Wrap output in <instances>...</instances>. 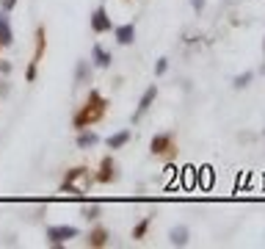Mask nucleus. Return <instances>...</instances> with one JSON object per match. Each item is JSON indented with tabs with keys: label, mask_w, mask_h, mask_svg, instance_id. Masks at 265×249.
I'll list each match as a JSON object with an SVG mask.
<instances>
[{
	"label": "nucleus",
	"mask_w": 265,
	"mask_h": 249,
	"mask_svg": "<svg viewBox=\"0 0 265 249\" xmlns=\"http://www.w3.org/2000/svg\"><path fill=\"white\" fill-rule=\"evenodd\" d=\"M105 111H108V100L97 89H91V92H88V97H86V103L80 105L78 114L72 117V127H75V130H86V127L103 122Z\"/></svg>",
	"instance_id": "f257e3e1"
},
{
	"label": "nucleus",
	"mask_w": 265,
	"mask_h": 249,
	"mask_svg": "<svg viewBox=\"0 0 265 249\" xmlns=\"http://www.w3.org/2000/svg\"><path fill=\"white\" fill-rule=\"evenodd\" d=\"M91 183H94L91 169H86V166H72V169L64 174V180H61V191L64 194H86L88 188H91Z\"/></svg>",
	"instance_id": "f03ea898"
},
{
	"label": "nucleus",
	"mask_w": 265,
	"mask_h": 249,
	"mask_svg": "<svg viewBox=\"0 0 265 249\" xmlns=\"http://www.w3.org/2000/svg\"><path fill=\"white\" fill-rule=\"evenodd\" d=\"M149 152H152L155 158H166L172 161L177 155V141L172 133H155L152 141H149Z\"/></svg>",
	"instance_id": "7ed1b4c3"
},
{
	"label": "nucleus",
	"mask_w": 265,
	"mask_h": 249,
	"mask_svg": "<svg viewBox=\"0 0 265 249\" xmlns=\"http://www.w3.org/2000/svg\"><path fill=\"white\" fill-rule=\"evenodd\" d=\"M80 230L75 224H53V227H47V241H50L53 246H64V244H69L72 238H78Z\"/></svg>",
	"instance_id": "20e7f679"
},
{
	"label": "nucleus",
	"mask_w": 265,
	"mask_h": 249,
	"mask_svg": "<svg viewBox=\"0 0 265 249\" xmlns=\"http://www.w3.org/2000/svg\"><path fill=\"white\" fill-rule=\"evenodd\" d=\"M119 174H116V161H113V155H105L103 161H100V169L97 174H94V183H100V186H108V183H113Z\"/></svg>",
	"instance_id": "39448f33"
},
{
	"label": "nucleus",
	"mask_w": 265,
	"mask_h": 249,
	"mask_svg": "<svg viewBox=\"0 0 265 249\" xmlns=\"http://www.w3.org/2000/svg\"><path fill=\"white\" fill-rule=\"evenodd\" d=\"M91 31L94 33H108V31H113V19L108 17V11H105V6H97V9L91 11Z\"/></svg>",
	"instance_id": "423d86ee"
},
{
	"label": "nucleus",
	"mask_w": 265,
	"mask_h": 249,
	"mask_svg": "<svg viewBox=\"0 0 265 249\" xmlns=\"http://www.w3.org/2000/svg\"><path fill=\"white\" fill-rule=\"evenodd\" d=\"M155 100H158V86H149V89L144 92V94H141V100H138V108H135V114H133V122H138V119L141 117H144V114L149 111V108H152V103H155Z\"/></svg>",
	"instance_id": "0eeeda50"
},
{
	"label": "nucleus",
	"mask_w": 265,
	"mask_h": 249,
	"mask_svg": "<svg viewBox=\"0 0 265 249\" xmlns=\"http://www.w3.org/2000/svg\"><path fill=\"white\" fill-rule=\"evenodd\" d=\"M108 241H111V233L105 227H94L86 235V246H91V249H103V246H108Z\"/></svg>",
	"instance_id": "6e6552de"
},
{
	"label": "nucleus",
	"mask_w": 265,
	"mask_h": 249,
	"mask_svg": "<svg viewBox=\"0 0 265 249\" xmlns=\"http://www.w3.org/2000/svg\"><path fill=\"white\" fill-rule=\"evenodd\" d=\"M86 83H91V64L86 58H78V64H75V86H86Z\"/></svg>",
	"instance_id": "1a4fd4ad"
},
{
	"label": "nucleus",
	"mask_w": 265,
	"mask_h": 249,
	"mask_svg": "<svg viewBox=\"0 0 265 249\" xmlns=\"http://www.w3.org/2000/svg\"><path fill=\"white\" fill-rule=\"evenodd\" d=\"M113 33H116V42L122 47H130L135 42V25L133 22H125V25H119V28H113Z\"/></svg>",
	"instance_id": "9d476101"
},
{
	"label": "nucleus",
	"mask_w": 265,
	"mask_h": 249,
	"mask_svg": "<svg viewBox=\"0 0 265 249\" xmlns=\"http://www.w3.org/2000/svg\"><path fill=\"white\" fill-rule=\"evenodd\" d=\"M91 58H94V64H97L100 70H108V66H111V61H113V56H111V53H108L100 42H94V47H91Z\"/></svg>",
	"instance_id": "9b49d317"
},
{
	"label": "nucleus",
	"mask_w": 265,
	"mask_h": 249,
	"mask_svg": "<svg viewBox=\"0 0 265 249\" xmlns=\"http://www.w3.org/2000/svg\"><path fill=\"white\" fill-rule=\"evenodd\" d=\"M33 42H36V47H33V61H42V56H44V50H47V31H44V25H39L36 28V36H33Z\"/></svg>",
	"instance_id": "f8f14e48"
},
{
	"label": "nucleus",
	"mask_w": 265,
	"mask_h": 249,
	"mask_svg": "<svg viewBox=\"0 0 265 249\" xmlns=\"http://www.w3.org/2000/svg\"><path fill=\"white\" fill-rule=\"evenodd\" d=\"M0 42H3V47L14 44V31H11V22H9L3 9H0Z\"/></svg>",
	"instance_id": "ddd939ff"
},
{
	"label": "nucleus",
	"mask_w": 265,
	"mask_h": 249,
	"mask_svg": "<svg viewBox=\"0 0 265 249\" xmlns=\"http://www.w3.org/2000/svg\"><path fill=\"white\" fill-rule=\"evenodd\" d=\"M188 238H191V233H188V227H185V224L172 227V230H168V244H172V246H185V244H188Z\"/></svg>",
	"instance_id": "4468645a"
},
{
	"label": "nucleus",
	"mask_w": 265,
	"mask_h": 249,
	"mask_svg": "<svg viewBox=\"0 0 265 249\" xmlns=\"http://www.w3.org/2000/svg\"><path fill=\"white\" fill-rule=\"evenodd\" d=\"M97 144H100V136L94 130H88V127L86 130H78V147L80 150H91V147H97Z\"/></svg>",
	"instance_id": "2eb2a0df"
},
{
	"label": "nucleus",
	"mask_w": 265,
	"mask_h": 249,
	"mask_svg": "<svg viewBox=\"0 0 265 249\" xmlns=\"http://www.w3.org/2000/svg\"><path fill=\"white\" fill-rule=\"evenodd\" d=\"M127 141H130V130H119L113 136H108L105 144H108V150H122V147H127Z\"/></svg>",
	"instance_id": "dca6fc26"
},
{
	"label": "nucleus",
	"mask_w": 265,
	"mask_h": 249,
	"mask_svg": "<svg viewBox=\"0 0 265 249\" xmlns=\"http://www.w3.org/2000/svg\"><path fill=\"white\" fill-rule=\"evenodd\" d=\"M149 227H152V219H149V216H144V219L138 221V224L133 227L130 238H133V241H144V238H147V233H149Z\"/></svg>",
	"instance_id": "f3484780"
},
{
	"label": "nucleus",
	"mask_w": 265,
	"mask_h": 249,
	"mask_svg": "<svg viewBox=\"0 0 265 249\" xmlns=\"http://www.w3.org/2000/svg\"><path fill=\"white\" fill-rule=\"evenodd\" d=\"M100 213H103V208L94 202V205H86L83 211H80V216H83L86 221H94V219H100Z\"/></svg>",
	"instance_id": "a211bd4d"
},
{
	"label": "nucleus",
	"mask_w": 265,
	"mask_h": 249,
	"mask_svg": "<svg viewBox=\"0 0 265 249\" xmlns=\"http://www.w3.org/2000/svg\"><path fill=\"white\" fill-rule=\"evenodd\" d=\"M251 80H254V72H240V75L232 80V86H235V89H246Z\"/></svg>",
	"instance_id": "6ab92c4d"
},
{
	"label": "nucleus",
	"mask_w": 265,
	"mask_h": 249,
	"mask_svg": "<svg viewBox=\"0 0 265 249\" xmlns=\"http://www.w3.org/2000/svg\"><path fill=\"white\" fill-rule=\"evenodd\" d=\"M36 72H39V64H36V61H31V64H28V70H25V80H28V83H33V80H36Z\"/></svg>",
	"instance_id": "aec40b11"
},
{
	"label": "nucleus",
	"mask_w": 265,
	"mask_h": 249,
	"mask_svg": "<svg viewBox=\"0 0 265 249\" xmlns=\"http://www.w3.org/2000/svg\"><path fill=\"white\" fill-rule=\"evenodd\" d=\"M166 70H168V58H158V64H155V75H166Z\"/></svg>",
	"instance_id": "412c9836"
},
{
	"label": "nucleus",
	"mask_w": 265,
	"mask_h": 249,
	"mask_svg": "<svg viewBox=\"0 0 265 249\" xmlns=\"http://www.w3.org/2000/svg\"><path fill=\"white\" fill-rule=\"evenodd\" d=\"M17 3H19V0H0V9H3L6 14H9V11H14V9H17Z\"/></svg>",
	"instance_id": "4be33fe9"
},
{
	"label": "nucleus",
	"mask_w": 265,
	"mask_h": 249,
	"mask_svg": "<svg viewBox=\"0 0 265 249\" xmlns=\"http://www.w3.org/2000/svg\"><path fill=\"white\" fill-rule=\"evenodd\" d=\"M0 75H11V64L9 61H0Z\"/></svg>",
	"instance_id": "5701e85b"
},
{
	"label": "nucleus",
	"mask_w": 265,
	"mask_h": 249,
	"mask_svg": "<svg viewBox=\"0 0 265 249\" xmlns=\"http://www.w3.org/2000/svg\"><path fill=\"white\" fill-rule=\"evenodd\" d=\"M191 6H194V11H196V14H199V11L205 9V0H191Z\"/></svg>",
	"instance_id": "b1692460"
},
{
	"label": "nucleus",
	"mask_w": 265,
	"mask_h": 249,
	"mask_svg": "<svg viewBox=\"0 0 265 249\" xmlns=\"http://www.w3.org/2000/svg\"><path fill=\"white\" fill-rule=\"evenodd\" d=\"M9 94V83H0V97H6Z\"/></svg>",
	"instance_id": "393cba45"
},
{
	"label": "nucleus",
	"mask_w": 265,
	"mask_h": 249,
	"mask_svg": "<svg viewBox=\"0 0 265 249\" xmlns=\"http://www.w3.org/2000/svg\"><path fill=\"white\" fill-rule=\"evenodd\" d=\"M0 53H3V42H0Z\"/></svg>",
	"instance_id": "a878e982"
},
{
	"label": "nucleus",
	"mask_w": 265,
	"mask_h": 249,
	"mask_svg": "<svg viewBox=\"0 0 265 249\" xmlns=\"http://www.w3.org/2000/svg\"><path fill=\"white\" fill-rule=\"evenodd\" d=\"M127 3H130V0H127Z\"/></svg>",
	"instance_id": "bb28decb"
}]
</instances>
